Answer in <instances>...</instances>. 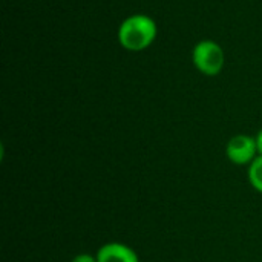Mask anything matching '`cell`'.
<instances>
[{
  "mask_svg": "<svg viewBox=\"0 0 262 262\" xmlns=\"http://www.w3.org/2000/svg\"><path fill=\"white\" fill-rule=\"evenodd\" d=\"M226 154L229 161L236 166L252 164V161L258 157L256 138L250 135H236L227 143Z\"/></svg>",
  "mask_w": 262,
  "mask_h": 262,
  "instance_id": "3",
  "label": "cell"
},
{
  "mask_svg": "<svg viewBox=\"0 0 262 262\" xmlns=\"http://www.w3.org/2000/svg\"><path fill=\"white\" fill-rule=\"evenodd\" d=\"M98 262H140L134 249L121 243H107L95 253Z\"/></svg>",
  "mask_w": 262,
  "mask_h": 262,
  "instance_id": "4",
  "label": "cell"
},
{
  "mask_svg": "<svg viewBox=\"0 0 262 262\" xmlns=\"http://www.w3.org/2000/svg\"><path fill=\"white\" fill-rule=\"evenodd\" d=\"M192 60H193L195 68L201 74L215 77L223 71L226 57H224L223 48L216 41L203 40L195 45L192 51Z\"/></svg>",
  "mask_w": 262,
  "mask_h": 262,
  "instance_id": "2",
  "label": "cell"
},
{
  "mask_svg": "<svg viewBox=\"0 0 262 262\" xmlns=\"http://www.w3.org/2000/svg\"><path fill=\"white\" fill-rule=\"evenodd\" d=\"M255 138H256V146H258V155H262V129Z\"/></svg>",
  "mask_w": 262,
  "mask_h": 262,
  "instance_id": "7",
  "label": "cell"
},
{
  "mask_svg": "<svg viewBox=\"0 0 262 262\" xmlns=\"http://www.w3.org/2000/svg\"><path fill=\"white\" fill-rule=\"evenodd\" d=\"M249 181L256 192L262 193V155H258L249 164Z\"/></svg>",
  "mask_w": 262,
  "mask_h": 262,
  "instance_id": "5",
  "label": "cell"
},
{
  "mask_svg": "<svg viewBox=\"0 0 262 262\" xmlns=\"http://www.w3.org/2000/svg\"><path fill=\"white\" fill-rule=\"evenodd\" d=\"M158 28L152 17L146 14H134L123 20L118 28L120 45L130 52H140L147 49L157 38Z\"/></svg>",
  "mask_w": 262,
  "mask_h": 262,
  "instance_id": "1",
  "label": "cell"
},
{
  "mask_svg": "<svg viewBox=\"0 0 262 262\" xmlns=\"http://www.w3.org/2000/svg\"><path fill=\"white\" fill-rule=\"evenodd\" d=\"M71 262H98V261H97V256H94V255H89V253H80V255L74 256Z\"/></svg>",
  "mask_w": 262,
  "mask_h": 262,
  "instance_id": "6",
  "label": "cell"
}]
</instances>
